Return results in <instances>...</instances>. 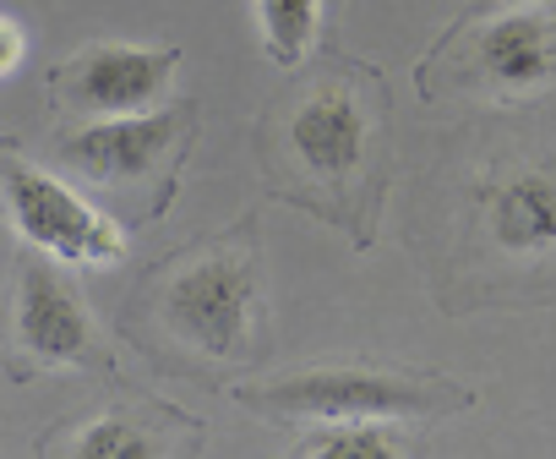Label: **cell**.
<instances>
[{
    "instance_id": "1",
    "label": "cell",
    "mask_w": 556,
    "mask_h": 459,
    "mask_svg": "<svg viewBox=\"0 0 556 459\" xmlns=\"http://www.w3.org/2000/svg\"><path fill=\"white\" fill-rule=\"evenodd\" d=\"M409 224L426 290L447 318L556 301V121L518 110L469 126L437 170Z\"/></svg>"
},
{
    "instance_id": "2",
    "label": "cell",
    "mask_w": 556,
    "mask_h": 459,
    "mask_svg": "<svg viewBox=\"0 0 556 459\" xmlns=\"http://www.w3.org/2000/svg\"><path fill=\"white\" fill-rule=\"evenodd\" d=\"M251 142L262 197L323 219L355 252L377 241L393 186V94L371 61L317 45L262 104Z\"/></svg>"
},
{
    "instance_id": "3",
    "label": "cell",
    "mask_w": 556,
    "mask_h": 459,
    "mask_svg": "<svg viewBox=\"0 0 556 459\" xmlns=\"http://www.w3.org/2000/svg\"><path fill=\"white\" fill-rule=\"evenodd\" d=\"M121 339L159 372L202 388H229L235 372L267 361L262 219L240 213L148 263L121 307Z\"/></svg>"
},
{
    "instance_id": "4",
    "label": "cell",
    "mask_w": 556,
    "mask_h": 459,
    "mask_svg": "<svg viewBox=\"0 0 556 459\" xmlns=\"http://www.w3.org/2000/svg\"><path fill=\"white\" fill-rule=\"evenodd\" d=\"M202 137V104L169 99L148 115L66 126L50 137L45 159L61 181H72L99 213L126 224H153L175 208L186 159Z\"/></svg>"
},
{
    "instance_id": "5",
    "label": "cell",
    "mask_w": 556,
    "mask_h": 459,
    "mask_svg": "<svg viewBox=\"0 0 556 459\" xmlns=\"http://www.w3.org/2000/svg\"><path fill=\"white\" fill-rule=\"evenodd\" d=\"M426 110H534L556 94V7L458 12L415 61Z\"/></svg>"
},
{
    "instance_id": "6",
    "label": "cell",
    "mask_w": 556,
    "mask_h": 459,
    "mask_svg": "<svg viewBox=\"0 0 556 459\" xmlns=\"http://www.w3.org/2000/svg\"><path fill=\"white\" fill-rule=\"evenodd\" d=\"M229 399L278 426L312 421H447L475 410V388L437 367H393V361H312L285 377H235Z\"/></svg>"
},
{
    "instance_id": "7",
    "label": "cell",
    "mask_w": 556,
    "mask_h": 459,
    "mask_svg": "<svg viewBox=\"0 0 556 459\" xmlns=\"http://www.w3.org/2000/svg\"><path fill=\"white\" fill-rule=\"evenodd\" d=\"M12 383H34L50 372H115V339L93 323L77 285L61 274L55 258L23 247L12 274V318H7V350H0Z\"/></svg>"
},
{
    "instance_id": "8",
    "label": "cell",
    "mask_w": 556,
    "mask_h": 459,
    "mask_svg": "<svg viewBox=\"0 0 556 459\" xmlns=\"http://www.w3.org/2000/svg\"><path fill=\"white\" fill-rule=\"evenodd\" d=\"M0 213L12 230L45 258L77 263V269H115L126 263V230L99 213L72 181H61L50 164L28 159L17 137L0 132Z\"/></svg>"
},
{
    "instance_id": "9",
    "label": "cell",
    "mask_w": 556,
    "mask_h": 459,
    "mask_svg": "<svg viewBox=\"0 0 556 459\" xmlns=\"http://www.w3.org/2000/svg\"><path fill=\"white\" fill-rule=\"evenodd\" d=\"M207 421L175 399L115 388L83 410L55 415L34 437V459H202Z\"/></svg>"
},
{
    "instance_id": "10",
    "label": "cell",
    "mask_w": 556,
    "mask_h": 459,
    "mask_svg": "<svg viewBox=\"0 0 556 459\" xmlns=\"http://www.w3.org/2000/svg\"><path fill=\"white\" fill-rule=\"evenodd\" d=\"M186 61L180 45H83L61 66H50V115L61 126H93V121H121L142 115L148 104L164 99L175 66Z\"/></svg>"
},
{
    "instance_id": "11",
    "label": "cell",
    "mask_w": 556,
    "mask_h": 459,
    "mask_svg": "<svg viewBox=\"0 0 556 459\" xmlns=\"http://www.w3.org/2000/svg\"><path fill=\"white\" fill-rule=\"evenodd\" d=\"M426 443L409 421H328L278 459H420Z\"/></svg>"
},
{
    "instance_id": "12",
    "label": "cell",
    "mask_w": 556,
    "mask_h": 459,
    "mask_svg": "<svg viewBox=\"0 0 556 459\" xmlns=\"http://www.w3.org/2000/svg\"><path fill=\"white\" fill-rule=\"evenodd\" d=\"M262 7V34H267V55L278 66H301L317 45H323V0H256Z\"/></svg>"
},
{
    "instance_id": "13",
    "label": "cell",
    "mask_w": 556,
    "mask_h": 459,
    "mask_svg": "<svg viewBox=\"0 0 556 459\" xmlns=\"http://www.w3.org/2000/svg\"><path fill=\"white\" fill-rule=\"evenodd\" d=\"M17 55H23L17 28H12V23H0V72H12V66H17Z\"/></svg>"
},
{
    "instance_id": "14",
    "label": "cell",
    "mask_w": 556,
    "mask_h": 459,
    "mask_svg": "<svg viewBox=\"0 0 556 459\" xmlns=\"http://www.w3.org/2000/svg\"><path fill=\"white\" fill-rule=\"evenodd\" d=\"M502 7H556V0H475V12H502Z\"/></svg>"
},
{
    "instance_id": "15",
    "label": "cell",
    "mask_w": 556,
    "mask_h": 459,
    "mask_svg": "<svg viewBox=\"0 0 556 459\" xmlns=\"http://www.w3.org/2000/svg\"><path fill=\"white\" fill-rule=\"evenodd\" d=\"M344 7V0H323V12H339Z\"/></svg>"
}]
</instances>
